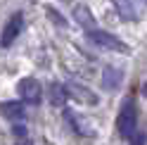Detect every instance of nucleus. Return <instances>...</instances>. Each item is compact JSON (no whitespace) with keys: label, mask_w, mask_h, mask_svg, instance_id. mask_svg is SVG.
Here are the masks:
<instances>
[{"label":"nucleus","mask_w":147,"mask_h":145,"mask_svg":"<svg viewBox=\"0 0 147 145\" xmlns=\"http://www.w3.org/2000/svg\"><path fill=\"white\" fill-rule=\"evenodd\" d=\"M116 129H119V133H121L123 138H131V136L138 131V110H135L133 98H128V100L121 105L119 117H116Z\"/></svg>","instance_id":"obj_1"},{"label":"nucleus","mask_w":147,"mask_h":145,"mask_svg":"<svg viewBox=\"0 0 147 145\" xmlns=\"http://www.w3.org/2000/svg\"><path fill=\"white\" fill-rule=\"evenodd\" d=\"M88 38L97 43L100 48H105V50H114V52H128V45L123 41H119L114 33H109V31H102V29H90L88 31Z\"/></svg>","instance_id":"obj_2"},{"label":"nucleus","mask_w":147,"mask_h":145,"mask_svg":"<svg viewBox=\"0 0 147 145\" xmlns=\"http://www.w3.org/2000/svg\"><path fill=\"white\" fill-rule=\"evenodd\" d=\"M22 29H24V14H22V12H14L10 19L5 22V26H3L0 45H3V48H10V45L17 41V36L22 33Z\"/></svg>","instance_id":"obj_3"},{"label":"nucleus","mask_w":147,"mask_h":145,"mask_svg":"<svg viewBox=\"0 0 147 145\" xmlns=\"http://www.w3.org/2000/svg\"><path fill=\"white\" fill-rule=\"evenodd\" d=\"M17 93H19V98L24 102H29V105H38L40 102V98H43V88H40V83L36 79H31V76H26V79H22L19 83H17Z\"/></svg>","instance_id":"obj_4"},{"label":"nucleus","mask_w":147,"mask_h":145,"mask_svg":"<svg viewBox=\"0 0 147 145\" xmlns=\"http://www.w3.org/2000/svg\"><path fill=\"white\" fill-rule=\"evenodd\" d=\"M112 5L116 7L119 17L123 22H138L142 17V3L140 0H112Z\"/></svg>","instance_id":"obj_5"},{"label":"nucleus","mask_w":147,"mask_h":145,"mask_svg":"<svg viewBox=\"0 0 147 145\" xmlns=\"http://www.w3.org/2000/svg\"><path fill=\"white\" fill-rule=\"evenodd\" d=\"M67 95L69 98H74L76 102H81V105H97V95L93 93L90 88H86L83 83H76V81H69L67 86Z\"/></svg>","instance_id":"obj_6"},{"label":"nucleus","mask_w":147,"mask_h":145,"mask_svg":"<svg viewBox=\"0 0 147 145\" xmlns=\"http://www.w3.org/2000/svg\"><path fill=\"white\" fill-rule=\"evenodd\" d=\"M0 114H3L5 119L19 121V119H24V114H26L24 102H19V100H5V102H0Z\"/></svg>","instance_id":"obj_7"},{"label":"nucleus","mask_w":147,"mask_h":145,"mask_svg":"<svg viewBox=\"0 0 147 145\" xmlns=\"http://www.w3.org/2000/svg\"><path fill=\"white\" fill-rule=\"evenodd\" d=\"M121 81H123V71L119 69V67H107V69H105L102 86H105L107 90H116L119 86H121Z\"/></svg>","instance_id":"obj_8"},{"label":"nucleus","mask_w":147,"mask_h":145,"mask_svg":"<svg viewBox=\"0 0 147 145\" xmlns=\"http://www.w3.org/2000/svg\"><path fill=\"white\" fill-rule=\"evenodd\" d=\"M64 117H67V121L74 126V131H76L78 136H93V131H90V124L88 121H83V119H81V117H76V114H74V112H64Z\"/></svg>","instance_id":"obj_9"},{"label":"nucleus","mask_w":147,"mask_h":145,"mask_svg":"<svg viewBox=\"0 0 147 145\" xmlns=\"http://www.w3.org/2000/svg\"><path fill=\"white\" fill-rule=\"evenodd\" d=\"M74 17H76V22L81 26H86L88 31L95 29V19H93V14H90V10L86 5H76V7H74Z\"/></svg>","instance_id":"obj_10"},{"label":"nucleus","mask_w":147,"mask_h":145,"mask_svg":"<svg viewBox=\"0 0 147 145\" xmlns=\"http://www.w3.org/2000/svg\"><path fill=\"white\" fill-rule=\"evenodd\" d=\"M64 100H67V88L59 86V83H52V86H50V102H52L55 107H62Z\"/></svg>","instance_id":"obj_11"},{"label":"nucleus","mask_w":147,"mask_h":145,"mask_svg":"<svg viewBox=\"0 0 147 145\" xmlns=\"http://www.w3.org/2000/svg\"><path fill=\"white\" fill-rule=\"evenodd\" d=\"M128 140H131V145H145V133L135 131V133H133V136H131Z\"/></svg>","instance_id":"obj_12"},{"label":"nucleus","mask_w":147,"mask_h":145,"mask_svg":"<svg viewBox=\"0 0 147 145\" xmlns=\"http://www.w3.org/2000/svg\"><path fill=\"white\" fill-rule=\"evenodd\" d=\"M48 14L52 17V22H55V24H59V26H64V24H67V22H64V19H62V17H57V12H55V10H52V7H50V10H48Z\"/></svg>","instance_id":"obj_13"},{"label":"nucleus","mask_w":147,"mask_h":145,"mask_svg":"<svg viewBox=\"0 0 147 145\" xmlns=\"http://www.w3.org/2000/svg\"><path fill=\"white\" fill-rule=\"evenodd\" d=\"M14 136H22V138H24V136H26V131H24V126H14Z\"/></svg>","instance_id":"obj_14"}]
</instances>
